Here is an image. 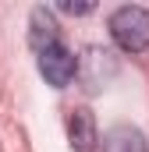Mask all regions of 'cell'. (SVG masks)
Returning a JSON list of instances; mask_svg holds the SVG:
<instances>
[{
    "mask_svg": "<svg viewBox=\"0 0 149 152\" xmlns=\"http://www.w3.org/2000/svg\"><path fill=\"white\" fill-rule=\"evenodd\" d=\"M68 142H71L74 152H92L96 149L100 134H96V117H92V110H85V106L71 110V117H68Z\"/></svg>",
    "mask_w": 149,
    "mask_h": 152,
    "instance_id": "3957f363",
    "label": "cell"
},
{
    "mask_svg": "<svg viewBox=\"0 0 149 152\" xmlns=\"http://www.w3.org/2000/svg\"><path fill=\"white\" fill-rule=\"evenodd\" d=\"M60 11H68V14H89L92 4H60Z\"/></svg>",
    "mask_w": 149,
    "mask_h": 152,
    "instance_id": "52a82bcc",
    "label": "cell"
},
{
    "mask_svg": "<svg viewBox=\"0 0 149 152\" xmlns=\"http://www.w3.org/2000/svg\"><path fill=\"white\" fill-rule=\"evenodd\" d=\"M74 71H78V60H74V53L68 50V46H50V50H43L39 53V75L46 78L53 88H64L68 81L74 78Z\"/></svg>",
    "mask_w": 149,
    "mask_h": 152,
    "instance_id": "7a4b0ae2",
    "label": "cell"
},
{
    "mask_svg": "<svg viewBox=\"0 0 149 152\" xmlns=\"http://www.w3.org/2000/svg\"><path fill=\"white\" fill-rule=\"evenodd\" d=\"M103 152H149L146 134L131 124H117L103 134Z\"/></svg>",
    "mask_w": 149,
    "mask_h": 152,
    "instance_id": "5b68a950",
    "label": "cell"
},
{
    "mask_svg": "<svg viewBox=\"0 0 149 152\" xmlns=\"http://www.w3.org/2000/svg\"><path fill=\"white\" fill-rule=\"evenodd\" d=\"M89 64H92V75H89V92H100V88L107 85V81L100 78V67H103V64L110 67V64H114V53H110V50H89Z\"/></svg>",
    "mask_w": 149,
    "mask_h": 152,
    "instance_id": "8992f818",
    "label": "cell"
},
{
    "mask_svg": "<svg viewBox=\"0 0 149 152\" xmlns=\"http://www.w3.org/2000/svg\"><path fill=\"white\" fill-rule=\"evenodd\" d=\"M29 42H32V50L43 53V50H50V46H57L60 42V32H57V21H53V14H50V7H32V18H29Z\"/></svg>",
    "mask_w": 149,
    "mask_h": 152,
    "instance_id": "277c9868",
    "label": "cell"
},
{
    "mask_svg": "<svg viewBox=\"0 0 149 152\" xmlns=\"http://www.w3.org/2000/svg\"><path fill=\"white\" fill-rule=\"evenodd\" d=\"M110 36L124 53L149 50V11L139 4H124L110 14Z\"/></svg>",
    "mask_w": 149,
    "mask_h": 152,
    "instance_id": "6da1fadb",
    "label": "cell"
}]
</instances>
